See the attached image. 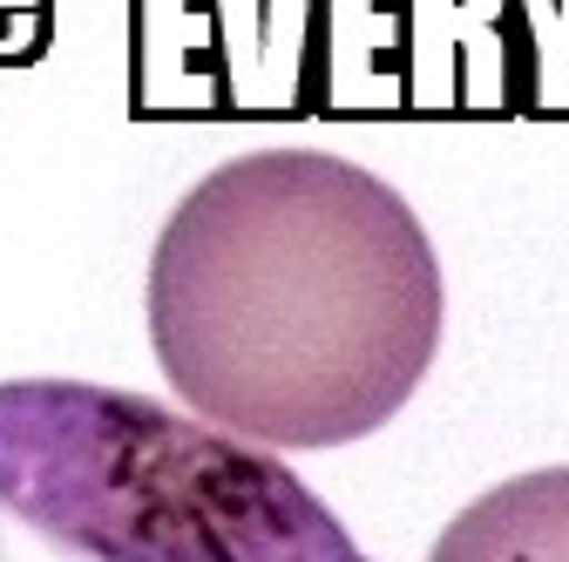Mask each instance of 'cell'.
<instances>
[{
	"instance_id": "1",
	"label": "cell",
	"mask_w": 569,
	"mask_h": 562,
	"mask_svg": "<svg viewBox=\"0 0 569 562\" xmlns=\"http://www.w3.org/2000/svg\"><path fill=\"white\" fill-rule=\"evenodd\" d=\"M150 345L183 413L251 448L380 434L441 353L448 278L413 203L326 150H244L157 231Z\"/></svg>"
},
{
	"instance_id": "2",
	"label": "cell",
	"mask_w": 569,
	"mask_h": 562,
	"mask_svg": "<svg viewBox=\"0 0 569 562\" xmlns=\"http://www.w3.org/2000/svg\"><path fill=\"white\" fill-rule=\"evenodd\" d=\"M0 562L367 555L271 448L150 393L0 380Z\"/></svg>"
},
{
	"instance_id": "3",
	"label": "cell",
	"mask_w": 569,
	"mask_h": 562,
	"mask_svg": "<svg viewBox=\"0 0 569 562\" xmlns=\"http://www.w3.org/2000/svg\"><path fill=\"white\" fill-rule=\"evenodd\" d=\"M352 82L400 109V0H129L136 116H332Z\"/></svg>"
},
{
	"instance_id": "4",
	"label": "cell",
	"mask_w": 569,
	"mask_h": 562,
	"mask_svg": "<svg viewBox=\"0 0 569 562\" xmlns=\"http://www.w3.org/2000/svg\"><path fill=\"white\" fill-rule=\"evenodd\" d=\"M427 562H569V468H529L475 495Z\"/></svg>"
},
{
	"instance_id": "5",
	"label": "cell",
	"mask_w": 569,
	"mask_h": 562,
	"mask_svg": "<svg viewBox=\"0 0 569 562\" xmlns=\"http://www.w3.org/2000/svg\"><path fill=\"white\" fill-rule=\"evenodd\" d=\"M54 41V0H0V68H28Z\"/></svg>"
}]
</instances>
